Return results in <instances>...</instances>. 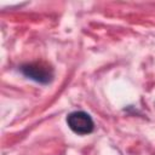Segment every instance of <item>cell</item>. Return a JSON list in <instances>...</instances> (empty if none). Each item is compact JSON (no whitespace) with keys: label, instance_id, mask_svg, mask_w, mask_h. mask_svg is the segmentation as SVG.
Instances as JSON below:
<instances>
[{"label":"cell","instance_id":"obj_2","mask_svg":"<svg viewBox=\"0 0 155 155\" xmlns=\"http://www.w3.org/2000/svg\"><path fill=\"white\" fill-rule=\"evenodd\" d=\"M67 124L74 133L80 134V136L90 134L94 130V122L91 115L82 110H76V111H71L70 114H68Z\"/></svg>","mask_w":155,"mask_h":155},{"label":"cell","instance_id":"obj_1","mask_svg":"<svg viewBox=\"0 0 155 155\" xmlns=\"http://www.w3.org/2000/svg\"><path fill=\"white\" fill-rule=\"evenodd\" d=\"M19 71L28 79L39 82L41 85H47L53 80L54 71L53 68L44 62L25 63L19 67Z\"/></svg>","mask_w":155,"mask_h":155}]
</instances>
